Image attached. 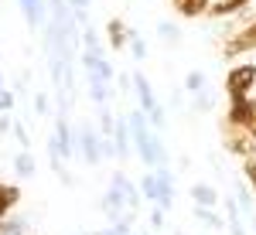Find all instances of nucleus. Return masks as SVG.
I'll return each mask as SVG.
<instances>
[{"mask_svg":"<svg viewBox=\"0 0 256 235\" xmlns=\"http://www.w3.org/2000/svg\"><path fill=\"white\" fill-rule=\"evenodd\" d=\"M130 140H134V150H137L140 164L147 167V171H158V167H168L171 164V157H168V147H164V140L160 133L150 126V119L144 109H130Z\"/></svg>","mask_w":256,"mask_h":235,"instance_id":"obj_1","label":"nucleus"},{"mask_svg":"<svg viewBox=\"0 0 256 235\" xmlns=\"http://www.w3.org/2000/svg\"><path fill=\"white\" fill-rule=\"evenodd\" d=\"M134 188H137V184L123 174V171H116V174L110 177V188H106V195H102V201H99V208H102V215L110 218V225H116V222L134 225L137 212H130V205H126V195H130Z\"/></svg>","mask_w":256,"mask_h":235,"instance_id":"obj_2","label":"nucleus"},{"mask_svg":"<svg viewBox=\"0 0 256 235\" xmlns=\"http://www.w3.org/2000/svg\"><path fill=\"white\" fill-rule=\"evenodd\" d=\"M99 140H102V133H99V126H92L89 119H82L79 126H76V150H79L82 164L96 167L99 160H102V150H99Z\"/></svg>","mask_w":256,"mask_h":235,"instance_id":"obj_3","label":"nucleus"},{"mask_svg":"<svg viewBox=\"0 0 256 235\" xmlns=\"http://www.w3.org/2000/svg\"><path fill=\"white\" fill-rule=\"evenodd\" d=\"M256 89V65H236V68H229V75H226V96L229 99H242L250 96Z\"/></svg>","mask_w":256,"mask_h":235,"instance_id":"obj_4","label":"nucleus"},{"mask_svg":"<svg viewBox=\"0 0 256 235\" xmlns=\"http://www.w3.org/2000/svg\"><path fill=\"white\" fill-rule=\"evenodd\" d=\"M222 133H226L222 143H226V150H229L232 157H242V160L256 157V137L246 130V126H229V123H226V130H222Z\"/></svg>","mask_w":256,"mask_h":235,"instance_id":"obj_5","label":"nucleus"},{"mask_svg":"<svg viewBox=\"0 0 256 235\" xmlns=\"http://www.w3.org/2000/svg\"><path fill=\"white\" fill-rule=\"evenodd\" d=\"M253 48H256V20H250L246 27H239V31H232V34L226 38L222 55H226V58H236V55H246V51H253Z\"/></svg>","mask_w":256,"mask_h":235,"instance_id":"obj_6","label":"nucleus"},{"mask_svg":"<svg viewBox=\"0 0 256 235\" xmlns=\"http://www.w3.org/2000/svg\"><path fill=\"white\" fill-rule=\"evenodd\" d=\"M253 116H256V102L250 96L229 99V113H226V123H229V126H246V130H250Z\"/></svg>","mask_w":256,"mask_h":235,"instance_id":"obj_7","label":"nucleus"},{"mask_svg":"<svg viewBox=\"0 0 256 235\" xmlns=\"http://www.w3.org/2000/svg\"><path fill=\"white\" fill-rule=\"evenodd\" d=\"M154 177H158V198H154V205H160L164 212H171L174 208V171L171 167H158Z\"/></svg>","mask_w":256,"mask_h":235,"instance_id":"obj_8","label":"nucleus"},{"mask_svg":"<svg viewBox=\"0 0 256 235\" xmlns=\"http://www.w3.org/2000/svg\"><path fill=\"white\" fill-rule=\"evenodd\" d=\"M18 7H20V14H24L31 31H41L44 27V20H48V3L44 0H18Z\"/></svg>","mask_w":256,"mask_h":235,"instance_id":"obj_9","label":"nucleus"},{"mask_svg":"<svg viewBox=\"0 0 256 235\" xmlns=\"http://www.w3.org/2000/svg\"><path fill=\"white\" fill-rule=\"evenodd\" d=\"M130 34H134V27H126L120 17H113L110 24H106V41H110L113 51H123V48L130 44Z\"/></svg>","mask_w":256,"mask_h":235,"instance_id":"obj_10","label":"nucleus"},{"mask_svg":"<svg viewBox=\"0 0 256 235\" xmlns=\"http://www.w3.org/2000/svg\"><path fill=\"white\" fill-rule=\"evenodd\" d=\"M113 147H116V160H126V157H130V123H126V116H116Z\"/></svg>","mask_w":256,"mask_h":235,"instance_id":"obj_11","label":"nucleus"},{"mask_svg":"<svg viewBox=\"0 0 256 235\" xmlns=\"http://www.w3.org/2000/svg\"><path fill=\"white\" fill-rule=\"evenodd\" d=\"M253 0H212L208 3V17H236L239 10H246Z\"/></svg>","mask_w":256,"mask_h":235,"instance_id":"obj_12","label":"nucleus"},{"mask_svg":"<svg viewBox=\"0 0 256 235\" xmlns=\"http://www.w3.org/2000/svg\"><path fill=\"white\" fill-rule=\"evenodd\" d=\"M0 235H31V218H28V215L0 218Z\"/></svg>","mask_w":256,"mask_h":235,"instance_id":"obj_13","label":"nucleus"},{"mask_svg":"<svg viewBox=\"0 0 256 235\" xmlns=\"http://www.w3.org/2000/svg\"><path fill=\"white\" fill-rule=\"evenodd\" d=\"M20 205V188L18 184H0V218H7Z\"/></svg>","mask_w":256,"mask_h":235,"instance_id":"obj_14","label":"nucleus"},{"mask_svg":"<svg viewBox=\"0 0 256 235\" xmlns=\"http://www.w3.org/2000/svg\"><path fill=\"white\" fill-rule=\"evenodd\" d=\"M208 3L212 0H171V7L181 17H202V14H208Z\"/></svg>","mask_w":256,"mask_h":235,"instance_id":"obj_15","label":"nucleus"},{"mask_svg":"<svg viewBox=\"0 0 256 235\" xmlns=\"http://www.w3.org/2000/svg\"><path fill=\"white\" fill-rule=\"evenodd\" d=\"M188 195H192V201L202 205V208H216V205H218V191L212 188V184H195Z\"/></svg>","mask_w":256,"mask_h":235,"instance_id":"obj_16","label":"nucleus"},{"mask_svg":"<svg viewBox=\"0 0 256 235\" xmlns=\"http://www.w3.org/2000/svg\"><path fill=\"white\" fill-rule=\"evenodd\" d=\"M34 157H31V150H20L18 157H14V174L20 177V181H28V177H34Z\"/></svg>","mask_w":256,"mask_h":235,"instance_id":"obj_17","label":"nucleus"},{"mask_svg":"<svg viewBox=\"0 0 256 235\" xmlns=\"http://www.w3.org/2000/svg\"><path fill=\"white\" fill-rule=\"evenodd\" d=\"M195 218L205 225V229H212V232H218V229H226V218L216 215V208H202V205H195Z\"/></svg>","mask_w":256,"mask_h":235,"instance_id":"obj_18","label":"nucleus"},{"mask_svg":"<svg viewBox=\"0 0 256 235\" xmlns=\"http://www.w3.org/2000/svg\"><path fill=\"white\" fill-rule=\"evenodd\" d=\"M202 89H208V78H205V72L202 68H192L188 75H184V92H202Z\"/></svg>","mask_w":256,"mask_h":235,"instance_id":"obj_19","label":"nucleus"},{"mask_svg":"<svg viewBox=\"0 0 256 235\" xmlns=\"http://www.w3.org/2000/svg\"><path fill=\"white\" fill-rule=\"evenodd\" d=\"M137 188H140V195H144V201H150V205H154V198H158V177H154V171H147V174L140 177Z\"/></svg>","mask_w":256,"mask_h":235,"instance_id":"obj_20","label":"nucleus"},{"mask_svg":"<svg viewBox=\"0 0 256 235\" xmlns=\"http://www.w3.org/2000/svg\"><path fill=\"white\" fill-rule=\"evenodd\" d=\"M158 38L164 41V44H178V41H181V31H178L174 20H160L158 24Z\"/></svg>","mask_w":256,"mask_h":235,"instance_id":"obj_21","label":"nucleus"},{"mask_svg":"<svg viewBox=\"0 0 256 235\" xmlns=\"http://www.w3.org/2000/svg\"><path fill=\"white\" fill-rule=\"evenodd\" d=\"M96 109H99V133H102V137H113V126H116L113 109H110V106H96Z\"/></svg>","mask_w":256,"mask_h":235,"instance_id":"obj_22","label":"nucleus"},{"mask_svg":"<svg viewBox=\"0 0 256 235\" xmlns=\"http://www.w3.org/2000/svg\"><path fill=\"white\" fill-rule=\"evenodd\" d=\"M126 48H130V58H134V61L147 58V41H144V34H137V31L130 34V44H126Z\"/></svg>","mask_w":256,"mask_h":235,"instance_id":"obj_23","label":"nucleus"},{"mask_svg":"<svg viewBox=\"0 0 256 235\" xmlns=\"http://www.w3.org/2000/svg\"><path fill=\"white\" fill-rule=\"evenodd\" d=\"M192 109H195V113H212V109H216V99H212V92H208V89L195 92V102H192Z\"/></svg>","mask_w":256,"mask_h":235,"instance_id":"obj_24","label":"nucleus"},{"mask_svg":"<svg viewBox=\"0 0 256 235\" xmlns=\"http://www.w3.org/2000/svg\"><path fill=\"white\" fill-rule=\"evenodd\" d=\"M86 235H134V225L116 222V225H106V229H96V232H86Z\"/></svg>","mask_w":256,"mask_h":235,"instance_id":"obj_25","label":"nucleus"},{"mask_svg":"<svg viewBox=\"0 0 256 235\" xmlns=\"http://www.w3.org/2000/svg\"><path fill=\"white\" fill-rule=\"evenodd\" d=\"M147 222H150V232H160V229H164V222H168V212H164L160 205H154V208H150V215H147Z\"/></svg>","mask_w":256,"mask_h":235,"instance_id":"obj_26","label":"nucleus"},{"mask_svg":"<svg viewBox=\"0 0 256 235\" xmlns=\"http://www.w3.org/2000/svg\"><path fill=\"white\" fill-rule=\"evenodd\" d=\"M10 133H14V140L20 143V150H31V137H28V126H24L20 119H14V130H10Z\"/></svg>","mask_w":256,"mask_h":235,"instance_id":"obj_27","label":"nucleus"},{"mask_svg":"<svg viewBox=\"0 0 256 235\" xmlns=\"http://www.w3.org/2000/svg\"><path fill=\"white\" fill-rule=\"evenodd\" d=\"M242 177H246V184L256 191V157H250V160L242 164Z\"/></svg>","mask_w":256,"mask_h":235,"instance_id":"obj_28","label":"nucleus"},{"mask_svg":"<svg viewBox=\"0 0 256 235\" xmlns=\"http://www.w3.org/2000/svg\"><path fill=\"white\" fill-rule=\"evenodd\" d=\"M34 116H48V92H34Z\"/></svg>","mask_w":256,"mask_h":235,"instance_id":"obj_29","label":"nucleus"},{"mask_svg":"<svg viewBox=\"0 0 256 235\" xmlns=\"http://www.w3.org/2000/svg\"><path fill=\"white\" fill-rule=\"evenodd\" d=\"M10 109H14V92L0 89V113H10Z\"/></svg>","mask_w":256,"mask_h":235,"instance_id":"obj_30","label":"nucleus"},{"mask_svg":"<svg viewBox=\"0 0 256 235\" xmlns=\"http://www.w3.org/2000/svg\"><path fill=\"white\" fill-rule=\"evenodd\" d=\"M14 130V119H10V113H0V137H7Z\"/></svg>","mask_w":256,"mask_h":235,"instance_id":"obj_31","label":"nucleus"},{"mask_svg":"<svg viewBox=\"0 0 256 235\" xmlns=\"http://www.w3.org/2000/svg\"><path fill=\"white\" fill-rule=\"evenodd\" d=\"M246 222H250V229L256 232V212H250V215H246Z\"/></svg>","mask_w":256,"mask_h":235,"instance_id":"obj_32","label":"nucleus"},{"mask_svg":"<svg viewBox=\"0 0 256 235\" xmlns=\"http://www.w3.org/2000/svg\"><path fill=\"white\" fill-rule=\"evenodd\" d=\"M250 133H253V137H256V116H253V123H250Z\"/></svg>","mask_w":256,"mask_h":235,"instance_id":"obj_33","label":"nucleus"},{"mask_svg":"<svg viewBox=\"0 0 256 235\" xmlns=\"http://www.w3.org/2000/svg\"><path fill=\"white\" fill-rule=\"evenodd\" d=\"M0 89H4V72H0Z\"/></svg>","mask_w":256,"mask_h":235,"instance_id":"obj_34","label":"nucleus"},{"mask_svg":"<svg viewBox=\"0 0 256 235\" xmlns=\"http://www.w3.org/2000/svg\"><path fill=\"white\" fill-rule=\"evenodd\" d=\"M174 235H184V232H181V229H174Z\"/></svg>","mask_w":256,"mask_h":235,"instance_id":"obj_35","label":"nucleus"},{"mask_svg":"<svg viewBox=\"0 0 256 235\" xmlns=\"http://www.w3.org/2000/svg\"><path fill=\"white\" fill-rule=\"evenodd\" d=\"M140 235H154V232H140Z\"/></svg>","mask_w":256,"mask_h":235,"instance_id":"obj_36","label":"nucleus"}]
</instances>
